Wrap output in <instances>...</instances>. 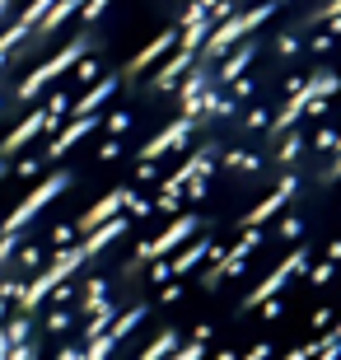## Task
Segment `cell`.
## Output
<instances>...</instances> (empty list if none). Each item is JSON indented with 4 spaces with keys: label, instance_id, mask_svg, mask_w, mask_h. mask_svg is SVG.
Segmentation results:
<instances>
[{
    "label": "cell",
    "instance_id": "cell-1",
    "mask_svg": "<svg viewBox=\"0 0 341 360\" xmlns=\"http://www.w3.org/2000/svg\"><path fill=\"white\" fill-rule=\"evenodd\" d=\"M0 360H341V0H0Z\"/></svg>",
    "mask_w": 341,
    "mask_h": 360
}]
</instances>
